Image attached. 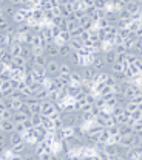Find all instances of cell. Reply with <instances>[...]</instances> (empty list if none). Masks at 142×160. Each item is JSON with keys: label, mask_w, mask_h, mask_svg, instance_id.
<instances>
[{"label": "cell", "mask_w": 142, "mask_h": 160, "mask_svg": "<svg viewBox=\"0 0 142 160\" xmlns=\"http://www.w3.org/2000/svg\"><path fill=\"white\" fill-rule=\"evenodd\" d=\"M25 64H26V61H25L22 56H17V58H12V62H11L9 68H11V70H16V68H23V67H25Z\"/></svg>", "instance_id": "obj_15"}, {"label": "cell", "mask_w": 142, "mask_h": 160, "mask_svg": "<svg viewBox=\"0 0 142 160\" xmlns=\"http://www.w3.org/2000/svg\"><path fill=\"white\" fill-rule=\"evenodd\" d=\"M17 11H19V9H17V6L14 5V2H6V6H5V16H6L9 20L17 14Z\"/></svg>", "instance_id": "obj_9"}, {"label": "cell", "mask_w": 142, "mask_h": 160, "mask_svg": "<svg viewBox=\"0 0 142 160\" xmlns=\"http://www.w3.org/2000/svg\"><path fill=\"white\" fill-rule=\"evenodd\" d=\"M11 98H12V100H22V101H23V92H22V90H12Z\"/></svg>", "instance_id": "obj_42"}, {"label": "cell", "mask_w": 142, "mask_h": 160, "mask_svg": "<svg viewBox=\"0 0 142 160\" xmlns=\"http://www.w3.org/2000/svg\"><path fill=\"white\" fill-rule=\"evenodd\" d=\"M111 73H110V70H107V72H99L97 73V76H96L94 82H102V84H105V81L108 79V76H110Z\"/></svg>", "instance_id": "obj_28"}, {"label": "cell", "mask_w": 142, "mask_h": 160, "mask_svg": "<svg viewBox=\"0 0 142 160\" xmlns=\"http://www.w3.org/2000/svg\"><path fill=\"white\" fill-rule=\"evenodd\" d=\"M16 31H17L20 36H25V34H28V33L31 31V27L28 25V22H25V23L17 25V27H16Z\"/></svg>", "instance_id": "obj_22"}, {"label": "cell", "mask_w": 142, "mask_h": 160, "mask_svg": "<svg viewBox=\"0 0 142 160\" xmlns=\"http://www.w3.org/2000/svg\"><path fill=\"white\" fill-rule=\"evenodd\" d=\"M26 118H28V117L23 115L22 112H16V113L12 115V123H14V124H17V123H23Z\"/></svg>", "instance_id": "obj_32"}, {"label": "cell", "mask_w": 142, "mask_h": 160, "mask_svg": "<svg viewBox=\"0 0 142 160\" xmlns=\"http://www.w3.org/2000/svg\"><path fill=\"white\" fill-rule=\"evenodd\" d=\"M0 129L3 134H12L14 132V123L11 120H5L2 124H0Z\"/></svg>", "instance_id": "obj_16"}, {"label": "cell", "mask_w": 142, "mask_h": 160, "mask_svg": "<svg viewBox=\"0 0 142 160\" xmlns=\"http://www.w3.org/2000/svg\"><path fill=\"white\" fill-rule=\"evenodd\" d=\"M14 132H19V134H25V132H26V129H25L23 123H17V124H14Z\"/></svg>", "instance_id": "obj_44"}, {"label": "cell", "mask_w": 142, "mask_h": 160, "mask_svg": "<svg viewBox=\"0 0 142 160\" xmlns=\"http://www.w3.org/2000/svg\"><path fill=\"white\" fill-rule=\"evenodd\" d=\"M3 50H5V48H0V58H2V54H3Z\"/></svg>", "instance_id": "obj_56"}, {"label": "cell", "mask_w": 142, "mask_h": 160, "mask_svg": "<svg viewBox=\"0 0 142 160\" xmlns=\"http://www.w3.org/2000/svg\"><path fill=\"white\" fill-rule=\"evenodd\" d=\"M34 73L37 75V78H48V72L45 67H36Z\"/></svg>", "instance_id": "obj_37"}, {"label": "cell", "mask_w": 142, "mask_h": 160, "mask_svg": "<svg viewBox=\"0 0 142 160\" xmlns=\"http://www.w3.org/2000/svg\"><path fill=\"white\" fill-rule=\"evenodd\" d=\"M20 112H22L23 115H26L28 118H31V117H33V112H31V109H30V106H26V104H23V107L20 109Z\"/></svg>", "instance_id": "obj_45"}, {"label": "cell", "mask_w": 142, "mask_h": 160, "mask_svg": "<svg viewBox=\"0 0 142 160\" xmlns=\"http://www.w3.org/2000/svg\"><path fill=\"white\" fill-rule=\"evenodd\" d=\"M85 82V78L82 75V70L80 68H74V72L71 73V84L74 86H82Z\"/></svg>", "instance_id": "obj_7"}, {"label": "cell", "mask_w": 142, "mask_h": 160, "mask_svg": "<svg viewBox=\"0 0 142 160\" xmlns=\"http://www.w3.org/2000/svg\"><path fill=\"white\" fill-rule=\"evenodd\" d=\"M11 73H12V79H17V81H23V79H25V76H26V73H25V70H23V68L11 70Z\"/></svg>", "instance_id": "obj_25"}, {"label": "cell", "mask_w": 142, "mask_h": 160, "mask_svg": "<svg viewBox=\"0 0 142 160\" xmlns=\"http://www.w3.org/2000/svg\"><path fill=\"white\" fill-rule=\"evenodd\" d=\"M0 33H2V30H0Z\"/></svg>", "instance_id": "obj_59"}, {"label": "cell", "mask_w": 142, "mask_h": 160, "mask_svg": "<svg viewBox=\"0 0 142 160\" xmlns=\"http://www.w3.org/2000/svg\"><path fill=\"white\" fill-rule=\"evenodd\" d=\"M105 86H108V87H111V89H114V87L117 86V81L113 78V75H110V76H108V79L105 81Z\"/></svg>", "instance_id": "obj_41"}, {"label": "cell", "mask_w": 142, "mask_h": 160, "mask_svg": "<svg viewBox=\"0 0 142 160\" xmlns=\"http://www.w3.org/2000/svg\"><path fill=\"white\" fill-rule=\"evenodd\" d=\"M102 54H103V61H105L107 67H108V68H111V65H113V64H116L117 54L114 53V50H111V52H107V53H102Z\"/></svg>", "instance_id": "obj_12"}, {"label": "cell", "mask_w": 142, "mask_h": 160, "mask_svg": "<svg viewBox=\"0 0 142 160\" xmlns=\"http://www.w3.org/2000/svg\"><path fill=\"white\" fill-rule=\"evenodd\" d=\"M68 62H70L73 67H79V68H80V56L77 54V52H73V54H71L70 59H68Z\"/></svg>", "instance_id": "obj_27"}, {"label": "cell", "mask_w": 142, "mask_h": 160, "mask_svg": "<svg viewBox=\"0 0 142 160\" xmlns=\"http://www.w3.org/2000/svg\"><path fill=\"white\" fill-rule=\"evenodd\" d=\"M108 132H110V135H111V137H114V135H119V124L108 128Z\"/></svg>", "instance_id": "obj_47"}, {"label": "cell", "mask_w": 142, "mask_h": 160, "mask_svg": "<svg viewBox=\"0 0 142 160\" xmlns=\"http://www.w3.org/2000/svg\"><path fill=\"white\" fill-rule=\"evenodd\" d=\"M2 134H3V132H2V129H0V135H2Z\"/></svg>", "instance_id": "obj_57"}, {"label": "cell", "mask_w": 142, "mask_h": 160, "mask_svg": "<svg viewBox=\"0 0 142 160\" xmlns=\"http://www.w3.org/2000/svg\"><path fill=\"white\" fill-rule=\"evenodd\" d=\"M45 56L49 61H60V47L57 44H49L45 47Z\"/></svg>", "instance_id": "obj_1"}, {"label": "cell", "mask_w": 142, "mask_h": 160, "mask_svg": "<svg viewBox=\"0 0 142 160\" xmlns=\"http://www.w3.org/2000/svg\"><path fill=\"white\" fill-rule=\"evenodd\" d=\"M34 36H36V33H33V31H30L28 34H25V36H22L23 38V45H33V41H34Z\"/></svg>", "instance_id": "obj_31"}, {"label": "cell", "mask_w": 142, "mask_h": 160, "mask_svg": "<svg viewBox=\"0 0 142 160\" xmlns=\"http://www.w3.org/2000/svg\"><path fill=\"white\" fill-rule=\"evenodd\" d=\"M110 138H111V135H110V132H108V128H103V131H102L100 135L97 137L99 143H102V145H108V143H110Z\"/></svg>", "instance_id": "obj_19"}, {"label": "cell", "mask_w": 142, "mask_h": 160, "mask_svg": "<svg viewBox=\"0 0 142 160\" xmlns=\"http://www.w3.org/2000/svg\"><path fill=\"white\" fill-rule=\"evenodd\" d=\"M127 160H142V148L133 146L127 151Z\"/></svg>", "instance_id": "obj_5"}, {"label": "cell", "mask_w": 142, "mask_h": 160, "mask_svg": "<svg viewBox=\"0 0 142 160\" xmlns=\"http://www.w3.org/2000/svg\"><path fill=\"white\" fill-rule=\"evenodd\" d=\"M73 129H74V137H77V138H80V140H85V137H87V129H85L84 126H74Z\"/></svg>", "instance_id": "obj_23"}, {"label": "cell", "mask_w": 142, "mask_h": 160, "mask_svg": "<svg viewBox=\"0 0 142 160\" xmlns=\"http://www.w3.org/2000/svg\"><path fill=\"white\" fill-rule=\"evenodd\" d=\"M84 33V28L82 27H77L76 30H73V31H70V34H71V39H74V38H80V34Z\"/></svg>", "instance_id": "obj_40"}, {"label": "cell", "mask_w": 142, "mask_h": 160, "mask_svg": "<svg viewBox=\"0 0 142 160\" xmlns=\"http://www.w3.org/2000/svg\"><path fill=\"white\" fill-rule=\"evenodd\" d=\"M47 72L49 78H56L60 75V61H49L47 65Z\"/></svg>", "instance_id": "obj_2"}, {"label": "cell", "mask_w": 142, "mask_h": 160, "mask_svg": "<svg viewBox=\"0 0 142 160\" xmlns=\"http://www.w3.org/2000/svg\"><path fill=\"white\" fill-rule=\"evenodd\" d=\"M8 138H9V143L11 146H16L19 143H23V134H19V132H12V134H8Z\"/></svg>", "instance_id": "obj_14"}, {"label": "cell", "mask_w": 142, "mask_h": 160, "mask_svg": "<svg viewBox=\"0 0 142 160\" xmlns=\"http://www.w3.org/2000/svg\"><path fill=\"white\" fill-rule=\"evenodd\" d=\"M127 9L135 16L141 12V0H128L127 2Z\"/></svg>", "instance_id": "obj_8"}, {"label": "cell", "mask_w": 142, "mask_h": 160, "mask_svg": "<svg viewBox=\"0 0 142 160\" xmlns=\"http://www.w3.org/2000/svg\"><path fill=\"white\" fill-rule=\"evenodd\" d=\"M80 39H82L84 42H88V41H90V31H85V30H84V33L80 34Z\"/></svg>", "instance_id": "obj_50"}, {"label": "cell", "mask_w": 142, "mask_h": 160, "mask_svg": "<svg viewBox=\"0 0 142 160\" xmlns=\"http://www.w3.org/2000/svg\"><path fill=\"white\" fill-rule=\"evenodd\" d=\"M97 95H94L93 92H90L88 95H87V98H85V103L87 104H90V106H96V101H97Z\"/></svg>", "instance_id": "obj_36"}, {"label": "cell", "mask_w": 142, "mask_h": 160, "mask_svg": "<svg viewBox=\"0 0 142 160\" xmlns=\"http://www.w3.org/2000/svg\"><path fill=\"white\" fill-rule=\"evenodd\" d=\"M138 109H139V106H138V104H135L133 101H128V103H127V106H125V110H127V112H130V113H135Z\"/></svg>", "instance_id": "obj_39"}, {"label": "cell", "mask_w": 142, "mask_h": 160, "mask_svg": "<svg viewBox=\"0 0 142 160\" xmlns=\"http://www.w3.org/2000/svg\"><path fill=\"white\" fill-rule=\"evenodd\" d=\"M30 120H31V123H33V126H34V128H39V126H42L44 115H33Z\"/></svg>", "instance_id": "obj_35"}, {"label": "cell", "mask_w": 142, "mask_h": 160, "mask_svg": "<svg viewBox=\"0 0 142 160\" xmlns=\"http://www.w3.org/2000/svg\"><path fill=\"white\" fill-rule=\"evenodd\" d=\"M22 58H23L25 61H30V59H33V58H34V54H33V47H30V45H23Z\"/></svg>", "instance_id": "obj_26"}, {"label": "cell", "mask_w": 142, "mask_h": 160, "mask_svg": "<svg viewBox=\"0 0 142 160\" xmlns=\"http://www.w3.org/2000/svg\"><path fill=\"white\" fill-rule=\"evenodd\" d=\"M53 151H47V152H44V154H40L39 156V160H51L53 159Z\"/></svg>", "instance_id": "obj_46"}, {"label": "cell", "mask_w": 142, "mask_h": 160, "mask_svg": "<svg viewBox=\"0 0 142 160\" xmlns=\"http://www.w3.org/2000/svg\"><path fill=\"white\" fill-rule=\"evenodd\" d=\"M74 72V67L68 62V61H60V75H66L71 76V73Z\"/></svg>", "instance_id": "obj_13"}, {"label": "cell", "mask_w": 142, "mask_h": 160, "mask_svg": "<svg viewBox=\"0 0 142 160\" xmlns=\"http://www.w3.org/2000/svg\"><path fill=\"white\" fill-rule=\"evenodd\" d=\"M57 110H56V107H54V103H51V101H44L42 103V115L44 117H53L54 113H56Z\"/></svg>", "instance_id": "obj_6"}, {"label": "cell", "mask_w": 142, "mask_h": 160, "mask_svg": "<svg viewBox=\"0 0 142 160\" xmlns=\"http://www.w3.org/2000/svg\"><path fill=\"white\" fill-rule=\"evenodd\" d=\"M23 103H25L26 106H33V104L40 103V101H37V98H36V97H28V98H23Z\"/></svg>", "instance_id": "obj_43"}, {"label": "cell", "mask_w": 142, "mask_h": 160, "mask_svg": "<svg viewBox=\"0 0 142 160\" xmlns=\"http://www.w3.org/2000/svg\"><path fill=\"white\" fill-rule=\"evenodd\" d=\"M3 100H5V93L0 90V103H3Z\"/></svg>", "instance_id": "obj_55"}, {"label": "cell", "mask_w": 142, "mask_h": 160, "mask_svg": "<svg viewBox=\"0 0 142 160\" xmlns=\"http://www.w3.org/2000/svg\"><path fill=\"white\" fill-rule=\"evenodd\" d=\"M23 70H25V73H26V75H30V73H33V72L36 70V58H33V59H30V61H26V64H25V67H23Z\"/></svg>", "instance_id": "obj_24"}, {"label": "cell", "mask_w": 142, "mask_h": 160, "mask_svg": "<svg viewBox=\"0 0 142 160\" xmlns=\"http://www.w3.org/2000/svg\"><path fill=\"white\" fill-rule=\"evenodd\" d=\"M133 134V126L130 124H121L119 126V135L121 137H128Z\"/></svg>", "instance_id": "obj_21"}, {"label": "cell", "mask_w": 142, "mask_h": 160, "mask_svg": "<svg viewBox=\"0 0 142 160\" xmlns=\"http://www.w3.org/2000/svg\"><path fill=\"white\" fill-rule=\"evenodd\" d=\"M23 126H25V129H26V131H30V129H33V128H34V126H33V123H31V120H30V118H26V120H25V121H23Z\"/></svg>", "instance_id": "obj_51"}, {"label": "cell", "mask_w": 142, "mask_h": 160, "mask_svg": "<svg viewBox=\"0 0 142 160\" xmlns=\"http://www.w3.org/2000/svg\"><path fill=\"white\" fill-rule=\"evenodd\" d=\"M105 19L108 20L110 27H116V23H117V20H119V12H117L116 9H110V11H107Z\"/></svg>", "instance_id": "obj_10"}, {"label": "cell", "mask_w": 142, "mask_h": 160, "mask_svg": "<svg viewBox=\"0 0 142 160\" xmlns=\"http://www.w3.org/2000/svg\"><path fill=\"white\" fill-rule=\"evenodd\" d=\"M11 22H12V25H16V27H17V25H20V23H25V22H26V19L23 17V14H22L20 11H17V14L11 19Z\"/></svg>", "instance_id": "obj_29"}, {"label": "cell", "mask_w": 142, "mask_h": 160, "mask_svg": "<svg viewBox=\"0 0 142 160\" xmlns=\"http://www.w3.org/2000/svg\"><path fill=\"white\" fill-rule=\"evenodd\" d=\"M125 70V65L124 64H119V62H116V64H113L111 65V68H110V73H122Z\"/></svg>", "instance_id": "obj_34"}, {"label": "cell", "mask_w": 142, "mask_h": 160, "mask_svg": "<svg viewBox=\"0 0 142 160\" xmlns=\"http://www.w3.org/2000/svg\"><path fill=\"white\" fill-rule=\"evenodd\" d=\"M117 160H127V159H117Z\"/></svg>", "instance_id": "obj_58"}, {"label": "cell", "mask_w": 142, "mask_h": 160, "mask_svg": "<svg viewBox=\"0 0 142 160\" xmlns=\"http://www.w3.org/2000/svg\"><path fill=\"white\" fill-rule=\"evenodd\" d=\"M34 97H36V98H37V101H40V103L48 101V98H49V90H48L47 87H44L42 90L36 92V93H34Z\"/></svg>", "instance_id": "obj_18"}, {"label": "cell", "mask_w": 142, "mask_h": 160, "mask_svg": "<svg viewBox=\"0 0 142 160\" xmlns=\"http://www.w3.org/2000/svg\"><path fill=\"white\" fill-rule=\"evenodd\" d=\"M8 22H11V20H9V19H8L5 14H3V16H0V25H3V23H8Z\"/></svg>", "instance_id": "obj_53"}, {"label": "cell", "mask_w": 142, "mask_h": 160, "mask_svg": "<svg viewBox=\"0 0 142 160\" xmlns=\"http://www.w3.org/2000/svg\"><path fill=\"white\" fill-rule=\"evenodd\" d=\"M33 54H34V58L44 56V54H45V48H39V47H36V48H33Z\"/></svg>", "instance_id": "obj_48"}, {"label": "cell", "mask_w": 142, "mask_h": 160, "mask_svg": "<svg viewBox=\"0 0 142 160\" xmlns=\"http://www.w3.org/2000/svg\"><path fill=\"white\" fill-rule=\"evenodd\" d=\"M114 53L116 54L127 53V50H125V47H124V45H114Z\"/></svg>", "instance_id": "obj_49"}, {"label": "cell", "mask_w": 142, "mask_h": 160, "mask_svg": "<svg viewBox=\"0 0 142 160\" xmlns=\"http://www.w3.org/2000/svg\"><path fill=\"white\" fill-rule=\"evenodd\" d=\"M9 53L12 58H17V56H22V52H23V45L22 44H14V45H11L9 48Z\"/></svg>", "instance_id": "obj_20"}, {"label": "cell", "mask_w": 142, "mask_h": 160, "mask_svg": "<svg viewBox=\"0 0 142 160\" xmlns=\"http://www.w3.org/2000/svg\"><path fill=\"white\" fill-rule=\"evenodd\" d=\"M73 48L70 44H65V45H60V61H68L70 56L73 54Z\"/></svg>", "instance_id": "obj_11"}, {"label": "cell", "mask_w": 142, "mask_h": 160, "mask_svg": "<svg viewBox=\"0 0 142 160\" xmlns=\"http://www.w3.org/2000/svg\"><path fill=\"white\" fill-rule=\"evenodd\" d=\"M8 159L9 160H23V156H22V154H12V152H11Z\"/></svg>", "instance_id": "obj_52"}, {"label": "cell", "mask_w": 142, "mask_h": 160, "mask_svg": "<svg viewBox=\"0 0 142 160\" xmlns=\"http://www.w3.org/2000/svg\"><path fill=\"white\" fill-rule=\"evenodd\" d=\"M0 79H2V81H11V79H12L11 68H6L5 72H2V73H0Z\"/></svg>", "instance_id": "obj_38"}, {"label": "cell", "mask_w": 142, "mask_h": 160, "mask_svg": "<svg viewBox=\"0 0 142 160\" xmlns=\"http://www.w3.org/2000/svg\"><path fill=\"white\" fill-rule=\"evenodd\" d=\"M80 70H82V75H84L85 81H94L97 73H99L93 65H87V67H84V68H80Z\"/></svg>", "instance_id": "obj_4"}, {"label": "cell", "mask_w": 142, "mask_h": 160, "mask_svg": "<svg viewBox=\"0 0 142 160\" xmlns=\"http://www.w3.org/2000/svg\"><path fill=\"white\" fill-rule=\"evenodd\" d=\"M48 62H49V59H48L45 54H44V56H39V58H36V67H45V68H47Z\"/></svg>", "instance_id": "obj_33"}, {"label": "cell", "mask_w": 142, "mask_h": 160, "mask_svg": "<svg viewBox=\"0 0 142 160\" xmlns=\"http://www.w3.org/2000/svg\"><path fill=\"white\" fill-rule=\"evenodd\" d=\"M70 45H71V48H73L74 52H79V50H82V48L85 47V42H84L80 38H74V39L70 41Z\"/></svg>", "instance_id": "obj_17"}, {"label": "cell", "mask_w": 142, "mask_h": 160, "mask_svg": "<svg viewBox=\"0 0 142 160\" xmlns=\"http://www.w3.org/2000/svg\"><path fill=\"white\" fill-rule=\"evenodd\" d=\"M23 160H39V156L36 154V151H34V149L28 148V149H26V152L23 154Z\"/></svg>", "instance_id": "obj_30"}, {"label": "cell", "mask_w": 142, "mask_h": 160, "mask_svg": "<svg viewBox=\"0 0 142 160\" xmlns=\"http://www.w3.org/2000/svg\"><path fill=\"white\" fill-rule=\"evenodd\" d=\"M70 159L71 160H82V157H80V156H70Z\"/></svg>", "instance_id": "obj_54"}, {"label": "cell", "mask_w": 142, "mask_h": 160, "mask_svg": "<svg viewBox=\"0 0 142 160\" xmlns=\"http://www.w3.org/2000/svg\"><path fill=\"white\" fill-rule=\"evenodd\" d=\"M91 65L94 67L97 72H107V70H110V68L107 67L105 61H103V54L102 53L94 54V59H93V64H91Z\"/></svg>", "instance_id": "obj_3"}]
</instances>
